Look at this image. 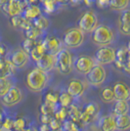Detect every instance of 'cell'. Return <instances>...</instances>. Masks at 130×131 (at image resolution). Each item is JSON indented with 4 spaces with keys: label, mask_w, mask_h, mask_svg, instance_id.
Returning <instances> with one entry per match:
<instances>
[{
    "label": "cell",
    "mask_w": 130,
    "mask_h": 131,
    "mask_svg": "<svg viewBox=\"0 0 130 131\" xmlns=\"http://www.w3.org/2000/svg\"><path fill=\"white\" fill-rule=\"evenodd\" d=\"M52 117H53V115H42V114H40V115H39V119L41 121V123H43V124H49V122H50V120H51Z\"/></svg>",
    "instance_id": "40"
},
{
    "label": "cell",
    "mask_w": 130,
    "mask_h": 131,
    "mask_svg": "<svg viewBox=\"0 0 130 131\" xmlns=\"http://www.w3.org/2000/svg\"><path fill=\"white\" fill-rule=\"evenodd\" d=\"M96 64H97L96 61L92 57L87 56V55H80L74 60L73 67L78 73L86 75Z\"/></svg>",
    "instance_id": "8"
},
{
    "label": "cell",
    "mask_w": 130,
    "mask_h": 131,
    "mask_svg": "<svg viewBox=\"0 0 130 131\" xmlns=\"http://www.w3.org/2000/svg\"><path fill=\"white\" fill-rule=\"evenodd\" d=\"M59 92H55L53 90H49V91H47L43 95L42 101H43L44 104L52 107L55 111V109L57 108V106L59 105Z\"/></svg>",
    "instance_id": "19"
},
{
    "label": "cell",
    "mask_w": 130,
    "mask_h": 131,
    "mask_svg": "<svg viewBox=\"0 0 130 131\" xmlns=\"http://www.w3.org/2000/svg\"><path fill=\"white\" fill-rule=\"evenodd\" d=\"M53 116H54L55 118H57L58 120H60L61 122H64L69 117V108L63 107V106H61L59 104L57 106V108L55 109Z\"/></svg>",
    "instance_id": "27"
},
{
    "label": "cell",
    "mask_w": 130,
    "mask_h": 131,
    "mask_svg": "<svg viewBox=\"0 0 130 131\" xmlns=\"http://www.w3.org/2000/svg\"><path fill=\"white\" fill-rule=\"evenodd\" d=\"M39 111H40V114L42 115H54V109L52 107H50L48 105L42 103L40 108H39Z\"/></svg>",
    "instance_id": "35"
},
{
    "label": "cell",
    "mask_w": 130,
    "mask_h": 131,
    "mask_svg": "<svg viewBox=\"0 0 130 131\" xmlns=\"http://www.w3.org/2000/svg\"><path fill=\"white\" fill-rule=\"evenodd\" d=\"M6 54V48L4 45H2V44H0V58L2 57V56H4Z\"/></svg>",
    "instance_id": "42"
},
{
    "label": "cell",
    "mask_w": 130,
    "mask_h": 131,
    "mask_svg": "<svg viewBox=\"0 0 130 131\" xmlns=\"http://www.w3.org/2000/svg\"><path fill=\"white\" fill-rule=\"evenodd\" d=\"M3 119V114H2V112L0 111V121Z\"/></svg>",
    "instance_id": "45"
},
{
    "label": "cell",
    "mask_w": 130,
    "mask_h": 131,
    "mask_svg": "<svg viewBox=\"0 0 130 131\" xmlns=\"http://www.w3.org/2000/svg\"><path fill=\"white\" fill-rule=\"evenodd\" d=\"M66 89H67V91L70 93V95L75 101V100L80 98L83 95V93L85 92L86 85H85V83L82 81L81 79L72 78V79H71L69 81Z\"/></svg>",
    "instance_id": "11"
},
{
    "label": "cell",
    "mask_w": 130,
    "mask_h": 131,
    "mask_svg": "<svg viewBox=\"0 0 130 131\" xmlns=\"http://www.w3.org/2000/svg\"><path fill=\"white\" fill-rule=\"evenodd\" d=\"M119 23L122 24H130V7L121 11V14L119 16Z\"/></svg>",
    "instance_id": "33"
},
{
    "label": "cell",
    "mask_w": 130,
    "mask_h": 131,
    "mask_svg": "<svg viewBox=\"0 0 130 131\" xmlns=\"http://www.w3.org/2000/svg\"><path fill=\"white\" fill-rule=\"evenodd\" d=\"M116 33L113 27L107 24H101L91 32L93 43L98 46H109L115 41Z\"/></svg>",
    "instance_id": "1"
},
{
    "label": "cell",
    "mask_w": 130,
    "mask_h": 131,
    "mask_svg": "<svg viewBox=\"0 0 130 131\" xmlns=\"http://www.w3.org/2000/svg\"><path fill=\"white\" fill-rule=\"evenodd\" d=\"M44 46L46 52L51 53V54L56 55L60 50L62 49V42L60 40L59 37L55 36V35H51L48 36L43 40Z\"/></svg>",
    "instance_id": "15"
},
{
    "label": "cell",
    "mask_w": 130,
    "mask_h": 131,
    "mask_svg": "<svg viewBox=\"0 0 130 131\" xmlns=\"http://www.w3.org/2000/svg\"><path fill=\"white\" fill-rule=\"evenodd\" d=\"M38 131H50V127L48 124H41L38 128Z\"/></svg>",
    "instance_id": "41"
},
{
    "label": "cell",
    "mask_w": 130,
    "mask_h": 131,
    "mask_svg": "<svg viewBox=\"0 0 130 131\" xmlns=\"http://www.w3.org/2000/svg\"><path fill=\"white\" fill-rule=\"evenodd\" d=\"M15 131H17V130H15Z\"/></svg>",
    "instance_id": "49"
},
{
    "label": "cell",
    "mask_w": 130,
    "mask_h": 131,
    "mask_svg": "<svg viewBox=\"0 0 130 131\" xmlns=\"http://www.w3.org/2000/svg\"><path fill=\"white\" fill-rule=\"evenodd\" d=\"M2 126H3L4 128H6V129L10 130V129H12V128L14 127V119H13V118H6V119L4 120Z\"/></svg>",
    "instance_id": "39"
},
{
    "label": "cell",
    "mask_w": 130,
    "mask_h": 131,
    "mask_svg": "<svg viewBox=\"0 0 130 131\" xmlns=\"http://www.w3.org/2000/svg\"><path fill=\"white\" fill-rule=\"evenodd\" d=\"M107 77V71L103 65L96 64L93 69L86 74V79L93 86H100L104 83Z\"/></svg>",
    "instance_id": "6"
},
{
    "label": "cell",
    "mask_w": 130,
    "mask_h": 131,
    "mask_svg": "<svg viewBox=\"0 0 130 131\" xmlns=\"http://www.w3.org/2000/svg\"><path fill=\"white\" fill-rule=\"evenodd\" d=\"M80 115H81V109L75 104H72L69 107V117L71 120L78 122L80 121Z\"/></svg>",
    "instance_id": "28"
},
{
    "label": "cell",
    "mask_w": 130,
    "mask_h": 131,
    "mask_svg": "<svg viewBox=\"0 0 130 131\" xmlns=\"http://www.w3.org/2000/svg\"><path fill=\"white\" fill-rule=\"evenodd\" d=\"M36 67L46 72L51 71L56 68V55L46 52L36 63Z\"/></svg>",
    "instance_id": "12"
},
{
    "label": "cell",
    "mask_w": 130,
    "mask_h": 131,
    "mask_svg": "<svg viewBox=\"0 0 130 131\" xmlns=\"http://www.w3.org/2000/svg\"><path fill=\"white\" fill-rule=\"evenodd\" d=\"M23 91L21 88L14 85L10 90L1 97V102L5 107H15L23 100Z\"/></svg>",
    "instance_id": "9"
},
{
    "label": "cell",
    "mask_w": 130,
    "mask_h": 131,
    "mask_svg": "<svg viewBox=\"0 0 130 131\" xmlns=\"http://www.w3.org/2000/svg\"><path fill=\"white\" fill-rule=\"evenodd\" d=\"M115 50L109 46H101L95 52V61L100 65H110L115 60Z\"/></svg>",
    "instance_id": "7"
},
{
    "label": "cell",
    "mask_w": 130,
    "mask_h": 131,
    "mask_svg": "<svg viewBox=\"0 0 130 131\" xmlns=\"http://www.w3.org/2000/svg\"><path fill=\"white\" fill-rule=\"evenodd\" d=\"M33 25H34V27H37V28H39L40 30L44 31V30H46V29L49 27V26H50V22H49V20L47 19V18L42 17V16H39L34 19Z\"/></svg>",
    "instance_id": "29"
},
{
    "label": "cell",
    "mask_w": 130,
    "mask_h": 131,
    "mask_svg": "<svg viewBox=\"0 0 130 131\" xmlns=\"http://www.w3.org/2000/svg\"><path fill=\"white\" fill-rule=\"evenodd\" d=\"M42 30H40L37 27H29L28 29H27V37L29 39H33V40H36L38 39L41 35H42Z\"/></svg>",
    "instance_id": "31"
},
{
    "label": "cell",
    "mask_w": 130,
    "mask_h": 131,
    "mask_svg": "<svg viewBox=\"0 0 130 131\" xmlns=\"http://www.w3.org/2000/svg\"><path fill=\"white\" fill-rule=\"evenodd\" d=\"M48 81L47 72L42 71L39 68H33L26 77V85L27 87L35 93H39L43 91L46 87Z\"/></svg>",
    "instance_id": "2"
},
{
    "label": "cell",
    "mask_w": 130,
    "mask_h": 131,
    "mask_svg": "<svg viewBox=\"0 0 130 131\" xmlns=\"http://www.w3.org/2000/svg\"><path fill=\"white\" fill-rule=\"evenodd\" d=\"M115 100H127L130 101V87L122 81L115 82L113 86Z\"/></svg>",
    "instance_id": "13"
},
{
    "label": "cell",
    "mask_w": 130,
    "mask_h": 131,
    "mask_svg": "<svg viewBox=\"0 0 130 131\" xmlns=\"http://www.w3.org/2000/svg\"><path fill=\"white\" fill-rule=\"evenodd\" d=\"M36 43V40H33V39H29L27 38L25 41H24V44H23V48L27 51V53H29V51L32 49V47L35 45Z\"/></svg>",
    "instance_id": "37"
},
{
    "label": "cell",
    "mask_w": 130,
    "mask_h": 131,
    "mask_svg": "<svg viewBox=\"0 0 130 131\" xmlns=\"http://www.w3.org/2000/svg\"><path fill=\"white\" fill-rule=\"evenodd\" d=\"M110 7L115 11H123L130 7V0H110Z\"/></svg>",
    "instance_id": "26"
},
{
    "label": "cell",
    "mask_w": 130,
    "mask_h": 131,
    "mask_svg": "<svg viewBox=\"0 0 130 131\" xmlns=\"http://www.w3.org/2000/svg\"><path fill=\"white\" fill-rule=\"evenodd\" d=\"M127 48H128V50H129V52H130V41H129V43H128V47H127Z\"/></svg>",
    "instance_id": "46"
},
{
    "label": "cell",
    "mask_w": 130,
    "mask_h": 131,
    "mask_svg": "<svg viewBox=\"0 0 130 131\" xmlns=\"http://www.w3.org/2000/svg\"><path fill=\"white\" fill-rule=\"evenodd\" d=\"M100 99L104 104H111L114 103L115 97L113 88L111 87H104L100 92Z\"/></svg>",
    "instance_id": "22"
},
{
    "label": "cell",
    "mask_w": 130,
    "mask_h": 131,
    "mask_svg": "<svg viewBox=\"0 0 130 131\" xmlns=\"http://www.w3.org/2000/svg\"><path fill=\"white\" fill-rule=\"evenodd\" d=\"M112 110H113V114L114 115L130 114V101H127V100H114Z\"/></svg>",
    "instance_id": "17"
},
{
    "label": "cell",
    "mask_w": 130,
    "mask_h": 131,
    "mask_svg": "<svg viewBox=\"0 0 130 131\" xmlns=\"http://www.w3.org/2000/svg\"><path fill=\"white\" fill-rule=\"evenodd\" d=\"M61 130H70V131H81L80 127L77 125L75 121L71 119H67L63 122L62 129Z\"/></svg>",
    "instance_id": "30"
},
{
    "label": "cell",
    "mask_w": 130,
    "mask_h": 131,
    "mask_svg": "<svg viewBox=\"0 0 130 131\" xmlns=\"http://www.w3.org/2000/svg\"><path fill=\"white\" fill-rule=\"evenodd\" d=\"M100 131H116V121L114 114L102 116L98 121Z\"/></svg>",
    "instance_id": "14"
},
{
    "label": "cell",
    "mask_w": 130,
    "mask_h": 131,
    "mask_svg": "<svg viewBox=\"0 0 130 131\" xmlns=\"http://www.w3.org/2000/svg\"><path fill=\"white\" fill-rule=\"evenodd\" d=\"M50 131H62V130H61V129H60V130H51V129H50Z\"/></svg>",
    "instance_id": "47"
},
{
    "label": "cell",
    "mask_w": 130,
    "mask_h": 131,
    "mask_svg": "<svg viewBox=\"0 0 130 131\" xmlns=\"http://www.w3.org/2000/svg\"><path fill=\"white\" fill-rule=\"evenodd\" d=\"M48 125L51 130H60V129H62V122L57 119V118H55L54 116L51 118Z\"/></svg>",
    "instance_id": "36"
},
{
    "label": "cell",
    "mask_w": 130,
    "mask_h": 131,
    "mask_svg": "<svg viewBox=\"0 0 130 131\" xmlns=\"http://www.w3.org/2000/svg\"><path fill=\"white\" fill-rule=\"evenodd\" d=\"M39 15H40V10H39L38 7H35V6H33L31 8H28L26 11V17L27 18H33V19H35V18L39 17Z\"/></svg>",
    "instance_id": "34"
},
{
    "label": "cell",
    "mask_w": 130,
    "mask_h": 131,
    "mask_svg": "<svg viewBox=\"0 0 130 131\" xmlns=\"http://www.w3.org/2000/svg\"><path fill=\"white\" fill-rule=\"evenodd\" d=\"M116 130L127 131L130 129V114L115 115Z\"/></svg>",
    "instance_id": "21"
},
{
    "label": "cell",
    "mask_w": 130,
    "mask_h": 131,
    "mask_svg": "<svg viewBox=\"0 0 130 131\" xmlns=\"http://www.w3.org/2000/svg\"><path fill=\"white\" fill-rule=\"evenodd\" d=\"M85 39V32L79 27L68 29L63 36V43L67 48H77L81 46Z\"/></svg>",
    "instance_id": "4"
},
{
    "label": "cell",
    "mask_w": 130,
    "mask_h": 131,
    "mask_svg": "<svg viewBox=\"0 0 130 131\" xmlns=\"http://www.w3.org/2000/svg\"><path fill=\"white\" fill-rule=\"evenodd\" d=\"M30 60L29 53H27L24 48H17L10 55V62L18 70L25 69Z\"/></svg>",
    "instance_id": "10"
},
{
    "label": "cell",
    "mask_w": 130,
    "mask_h": 131,
    "mask_svg": "<svg viewBox=\"0 0 130 131\" xmlns=\"http://www.w3.org/2000/svg\"><path fill=\"white\" fill-rule=\"evenodd\" d=\"M24 131H36V128L34 126H28L27 128H26Z\"/></svg>",
    "instance_id": "44"
},
{
    "label": "cell",
    "mask_w": 130,
    "mask_h": 131,
    "mask_svg": "<svg viewBox=\"0 0 130 131\" xmlns=\"http://www.w3.org/2000/svg\"><path fill=\"white\" fill-rule=\"evenodd\" d=\"M62 131H70V130H62Z\"/></svg>",
    "instance_id": "48"
},
{
    "label": "cell",
    "mask_w": 130,
    "mask_h": 131,
    "mask_svg": "<svg viewBox=\"0 0 130 131\" xmlns=\"http://www.w3.org/2000/svg\"><path fill=\"white\" fill-rule=\"evenodd\" d=\"M73 102H74V99L70 95L67 89H63L59 95V104L63 107L69 108L71 105L73 104Z\"/></svg>",
    "instance_id": "25"
},
{
    "label": "cell",
    "mask_w": 130,
    "mask_h": 131,
    "mask_svg": "<svg viewBox=\"0 0 130 131\" xmlns=\"http://www.w3.org/2000/svg\"><path fill=\"white\" fill-rule=\"evenodd\" d=\"M129 55L130 52L127 47H120L119 49L116 50V52H115V60L114 62L115 67L119 70H123Z\"/></svg>",
    "instance_id": "16"
},
{
    "label": "cell",
    "mask_w": 130,
    "mask_h": 131,
    "mask_svg": "<svg viewBox=\"0 0 130 131\" xmlns=\"http://www.w3.org/2000/svg\"><path fill=\"white\" fill-rule=\"evenodd\" d=\"M15 84H16V80L13 75L0 77V97L5 95L10 90V88L13 87Z\"/></svg>",
    "instance_id": "20"
},
{
    "label": "cell",
    "mask_w": 130,
    "mask_h": 131,
    "mask_svg": "<svg viewBox=\"0 0 130 131\" xmlns=\"http://www.w3.org/2000/svg\"><path fill=\"white\" fill-rule=\"evenodd\" d=\"M5 66H6V62L0 58V71H2L4 68H5Z\"/></svg>",
    "instance_id": "43"
},
{
    "label": "cell",
    "mask_w": 130,
    "mask_h": 131,
    "mask_svg": "<svg viewBox=\"0 0 130 131\" xmlns=\"http://www.w3.org/2000/svg\"><path fill=\"white\" fill-rule=\"evenodd\" d=\"M119 31L124 35H130V24L119 23Z\"/></svg>",
    "instance_id": "38"
},
{
    "label": "cell",
    "mask_w": 130,
    "mask_h": 131,
    "mask_svg": "<svg viewBox=\"0 0 130 131\" xmlns=\"http://www.w3.org/2000/svg\"><path fill=\"white\" fill-rule=\"evenodd\" d=\"M45 53H46V49H45V46H44L43 41L36 42L35 45L32 47V49L29 51L30 60L36 64L38 61L40 60V58H41Z\"/></svg>",
    "instance_id": "18"
},
{
    "label": "cell",
    "mask_w": 130,
    "mask_h": 131,
    "mask_svg": "<svg viewBox=\"0 0 130 131\" xmlns=\"http://www.w3.org/2000/svg\"><path fill=\"white\" fill-rule=\"evenodd\" d=\"M23 11L22 4L18 0H9L8 1V8L7 12L12 17L19 16Z\"/></svg>",
    "instance_id": "24"
},
{
    "label": "cell",
    "mask_w": 130,
    "mask_h": 131,
    "mask_svg": "<svg viewBox=\"0 0 130 131\" xmlns=\"http://www.w3.org/2000/svg\"><path fill=\"white\" fill-rule=\"evenodd\" d=\"M73 63L74 59L67 48H62L56 54V68L61 73L65 75H69L71 73L72 70L74 69Z\"/></svg>",
    "instance_id": "3"
},
{
    "label": "cell",
    "mask_w": 130,
    "mask_h": 131,
    "mask_svg": "<svg viewBox=\"0 0 130 131\" xmlns=\"http://www.w3.org/2000/svg\"><path fill=\"white\" fill-rule=\"evenodd\" d=\"M27 127V122L24 118H17L14 119V129L17 131H24Z\"/></svg>",
    "instance_id": "32"
},
{
    "label": "cell",
    "mask_w": 130,
    "mask_h": 131,
    "mask_svg": "<svg viewBox=\"0 0 130 131\" xmlns=\"http://www.w3.org/2000/svg\"><path fill=\"white\" fill-rule=\"evenodd\" d=\"M98 26V16L92 10L86 11L78 21V27L84 32H92Z\"/></svg>",
    "instance_id": "5"
},
{
    "label": "cell",
    "mask_w": 130,
    "mask_h": 131,
    "mask_svg": "<svg viewBox=\"0 0 130 131\" xmlns=\"http://www.w3.org/2000/svg\"><path fill=\"white\" fill-rule=\"evenodd\" d=\"M81 111L84 114H86V115H88L89 116H91V117H93L95 119L97 115L99 114L100 107L95 102H89V103H87V104H85L82 107Z\"/></svg>",
    "instance_id": "23"
}]
</instances>
